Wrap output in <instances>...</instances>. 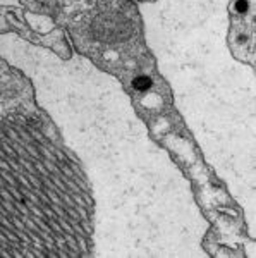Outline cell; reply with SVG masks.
I'll list each match as a JSON object with an SVG mask.
<instances>
[{
	"label": "cell",
	"instance_id": "6da1fadb",
	"mask_svg": "<svg viewBox=\"0 0 256 258\" xmlns=\"http://www.w3.org/2000/svg\"><path fill=\"white\" fill-rule=\"evenodd\" d=\"M0 60L28 78L35 102L79 162L93 200L92 258H210L212 224L193 184L150 136L122 83L74 52L0 33Z\"/></svg>",
	"mask_w": 256,
	"mask_h": 258
},
{
	"label": "cell",
	"instance_id": "7a4b0ae2",
	"mask_svg": "<svg viewBox=\"0 0 256 258\" xmlns=\"http://www.w3.org/2000/svg\"><path fill=\"white\" fill-rule=\"evenodd\" d=\"M144 43L179 115L256 238L254 68L227 43L230 0H139Z\"/></svg>",
	"mask_w": 256,
	"mask_h": 258
},
{
	"label": "cell",
	"instance_id": "3957f363",
	"mask_svg": "<svg viewBox=\"0 0 256 258\" xmlns=\"http://www.w3.org/2000/svg\"><path fill=\"white\" fill-rule=\"evenodd\" d=\"M93 200L72 153L0 115V258H92Z\"/></svg>",
	"mask_w": 256,
	"mask_h": 258
},
{
	"label": "cell",
	"instance_id": "277c9868",
	"mask_svg": "<svg viewBox=\"0 0 256 258\" xmlns=\"http://www.w3.org/2000/svg\"><path fill=\"white\" fill-rule=\"evenodd\" d=\"M151 86V80L150 78H136L134 80V88L138 90H146Z\"/></svg>",
	"mask_w": 256,
	"mask_h": 258
}]
</instances>
